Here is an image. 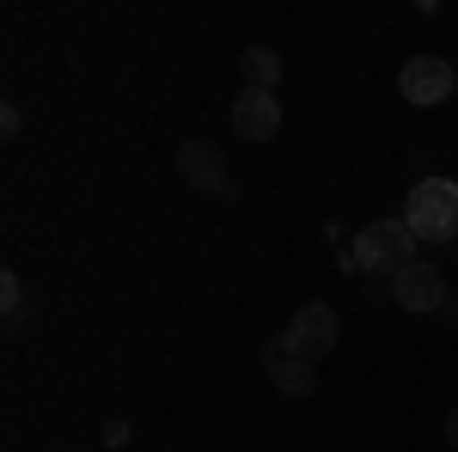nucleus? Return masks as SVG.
I'll return each mask as SVG.
<instances>
[{"instance_id": "obj_1", "label": "nucleus", "mask_w": 458, "mask_h": 452, "mask_svg": "<svg viewBox=\"0 0 458 452\" xmlns=\"http://www.w3.org/2000/svg\"><path fill=\"white\" fill-rule=\"evenodd\" d=\"M403 226L422 244H453L458 239V183L453 177H422L403 196Z\"/></svg>"}, {"instance_id": "obj_2", "label": "nucleus", "mask_w": 458, "mask_h": 452, "mask_svg": "<svg viewBox=\"0 0 458 452\" xmlns=\"http://www.w3.org/2000/svg\"><path fill=\"white\" fill-rule=\"evenodd\" d=\"M416 233H410V226H403V214H397V220H373V226H360V239H354V263H360V269H373V276H403V269H410V263H422V257H416Z\"/></svg>"}, {"instance_id": "obj_3", "label": "nucleus", "mask_w": 458, "mask_h": 452, "mask_svg": "<svg viewBox=\"0 0 458 452\" xmlns=\"http://www.w3.org/2000/svg\"><path fill=\"white\" fill-rule=\"evenodd\" d=\"M336 330H343V324H336V312H330V306H324V300H306V306H300V312L287 318V330H282V348L287 354H300V361H324V354H330V348H336Z\"/></svg>"}, {"instance_id": "obj_4", "label": "nucleus", "mask_w": 458, "mask_h": 452, "mask_svg": "<svg viewBox=\"0 0 458 452\" xmlns=\"http://www.w3.org/2000/svg\"><path fill=\"white\" fill-rule=\"evenodd\" d=\"M177 172H183L190 190H202L214 202H233V196H239V183H233V172H226V159H220L214 141H183V147H177Z\"/></svg>"}, {"instance_id": "obj_5", "label": "nucleus", "mask_w": 458, "mask_h": 452, "mask_svg": "<svg viewBox=\"0 0 458 452\" xmlns=\"http://www.w3.org/2000/svg\"><path fill=\"white\" fill-rule=\"evenodd\" d=\"M397 92L410 98V105H446L458 92V68L453 62H440V55H410L403 68H397Z\"/></svg>"}, {"instance_id": "obj_6", "label": "nucleus", "mask_w": 458, "mask_h": 452, "mask_svg": "<svg viewBox=\"0 0 458 452\" xmlns=\"http://www.w3.org/2000/svg\"><path fill=\"white\" fill-rule=\"evenodd\" d=\"M233 135L239 141H257V147H263V141H276L282 135V98H276V92H239V98H233Z\"/></svg>"}, {"instance_id": "obj_7", "label": "nucleus", "mask_w": 458, "mask_h": 452, "mask_svg": "<svg viewBox=\"0 0 458 452\" xmlns=\"http://www.w3.org/2000/svg\"><path fill=\"white\" fill-rule=\"evenodd\" d=\"M391 300H397L403 312H434V306L446 300V281H440L434 263H410L403 276L391 281Z\"/></svg>"}, {"instance_id": "obj_8", "label": "nucleus", "mask_w": 458, "mask_h": 452, "mask_svg": "<svg viewBox=\"0 0 458 452\" xmlns=\"http://www.w3.org/2000/svg\"><path fill=\"white\" fill-rule=\"evenodd\" d=\"M269 380H276V391H282V397H312V361L287 354L282 337H276V348H269Z\"/></svg>"}, {"instance_id": "obj_9", "label": "nucleus", "mask_w": 458, "mask_h": 452, "mask_svg": "<svg viewBox=\"0 0 458 452\" xmlns=\"http://www.w3.org/2000/svg\"><path fill=\"white\" fill-rule=\"evenodd\" d=\"M239 68H245V86H250V92H276V86H282V49L250 43L245 55H239Z\"/></svg>"}, {"instance_id": "obj_10", "label": "nucleus", "mask_w": 458, "mask_h": 452, "mask_svg": "<svg viewBox=\"0 0 458 452\" xmlns=\"http://www.w3.org/2000/svg\"><path fill=\"white\" fill-rule=\"evenodd\" d=\"M0 306H6V324H13V330L31 324V294H25V281L13 276V269L0 276Z\"/></svg>"}, {"instance_id": "obj_11", "label": "nucleus", "mask_w": 458, "mask_h": 452, "mask_svg": "<svg viewBox=\"0 0 458 452\" xmlns=\"http://www.w3.org/2000/svg\"><path fill=\"white\" fill-rule=\"evenodd\" d=\"M105 447H129V422H105Z\"/></svg>"}, {"instance_id": "obj_12", "label": "nucleus", "mask_w": 458, "mask_h": 452, "mask_svg": "<svg viewBox=\"0 0 458 452\" xmlns=\"http://www.w3.org/2000/svg\"><path fill=\"white\" fill-rule=\"evenodd\" d=\"M446 440H453V447H458V404H453V410H446Z\"/></svg>"}, {"instance_id": "obj_13", "label": "nucleus", "mask_w": 458, "mask_h": 452, "mask_svg": "<svg viewBox=\"0 0 458 452\" xmlns=\"http://www.w3.org/2000/svg\"><path fill=\"white\" fill-rule=\"evenodd\" d=\"M453 98H458V92H453Z\"/></svg>"}]
</instances>
